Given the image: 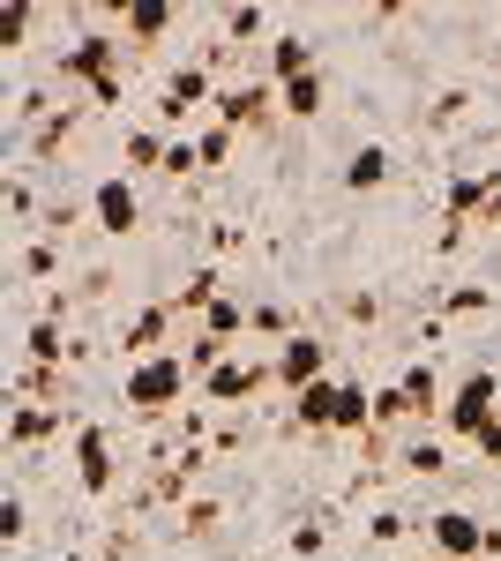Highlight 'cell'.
<instances>
[{"label": "cell", "instance_id": "28", "mask_svg": "<svg viewBox=\"0 0 501 561\" xmlns=\"http://www.w3.org/2000/svg\"><path fill=\"white\" fill-rule=\"evenodd\" d=\"M180 539H209V531H217V524H225V502H217V494H203V502H180Z\"/></svg>", "mask_w": 501, "mask_h": 561}, {"label": "cell", "instance_id": "37", "mask_svg": "<svg viewBox=\"0 0 501 561\" xmlns=\"http://www.w3.org/2000/svg\"><path fill=\"white\" fill-rule=\"evenodd\" d=\"M405 531H412V517H405V510H375V524H367V539H375V547H397Z\"/></svg>", "mask_w": 501, "mask_h": 561}, {"label": "cell", "instance_id": "14", "mask_svg": "<svg viewBox=\"0 0 501 561\" xmlns=\"http://www.w3.org/2000/svg\"><path fill=\"white\" fill-rule=\"evenodd\" d=\"M315 68H322V53H315V38H299V31H277V38L262 45V83L270 90L299 83V76H315Z\"/></svg>", "mask_w": 501, "mask_h": 561}, {"label": "cell", "instance_id": "33", "mask_svg": "<svg viewBox=\"0 0 501 561\" xmlns=\"http://www.w3.org/2000/svg\"><path fill=\"white\" fill-rule=\"evenodd\" d=\"M487 307H494V285H457V293H449V300H442V314H487Z\"/></svg>", "mask_w": 501, "mask_h": 561}, {"label": "cell", "instance_id": "3", "mask_svg": "<svg viewBox=\"0 0 501 561\" xmlns=\"http://www.w3.org/2000/svg\"><path fill=\"white\" fill-rule=\"evenodd\" d=\"M217 76H209V60H180L166 76V90H158V128L166 135H187V121L203 113V105H217Z\"/></svg>", "mask_w": 501, "mask_h": 561}, {"label": "cell", "instance_id": "4", "mask_svg": "<svg viewBox=\"0 0 501 561\" xmlns=\"http://www.w3.org/2000/svg\"><path fill=\"white\" fill-rule=\"evenodd\" d=\"M501 412V375L494 367H464L457 382H449V404H442V427L457 434V442H471V434L487 427Z\"/></svg>", "mask_w": 501, "mask_h": 561}, {"label": "cell", "instance_id": "24", "mask_svg": "<svg viewBox=\"0 0 501 561\" xmlns=\"http://www.w3.org/2000/svg\"><path fill=\"white\" fill-rule=\"evenodd\" d=\"M68 322H60V314H38V322H31V337H23V359H38V367H60V359H68Z\"/></svg>", "mask_w": 501, "mask_h": 561}, {"label": "cell", "instance_id": "10", "mask_svg": "<svg viewBox=\"0 0 501 561\" xmlns=\"http://www.w3.org/2000/svg\"><path fill=\"white\" fill-rule=\"evenodd\" d=\"M90 217H98V232L105 240H127V232H143V187L127 173H105L90 187Z\"/></svg>", "mask_w": 501, "mask_h": 561}, {"label": "cell", "instance_id": "35", "mask_svg": "<svg viewBox=\"0 0 501 561\" xmlns=\"http://www.w3.org/2000/svg\"><path fill=\"white\" fill-rule=\"evenodd\" d=\"M293 554L299 561H322V554H330V524H293Z\"/></svg>", "mask_w": 501, "mask_h": 561}, {"label": "cell", "instance_id": "32", "mask_svg": "<svg viewBox=\"0 0 501 561\" xmlns=\"http://www.w3.org/2000/svg\"><path fill=\"white\" fill-rule=\"evenodd\" d=\"M195 150H203V165H209V173H217V165H232L240 135H232V128H203V135H195Z\"/></svg>", "mask_w": 501, "mask_h": 561}, {"label": "cell", "instance_id": "20", "mask_svg": "<svg viewBox=\"0 0 501 561\" xmlns=\"http://www.w3.org/2000/svg\"><path fill=\"white\" fill-rule=\"evenodd\" d=\"M15 404H68V367L23 359V367H15Z\"/></svg>", "mask_w": 501, "mask_h": 561}, {"label": "cell", "instance_id": "43", "mask_svg": "<svg viewBox=\"0 0 501 561\" xmlns=\"http://www.w3.org/2000/svg\"><path fill=\"white\" fill-rule=\"evenodd\" d=\"M479 225H487V232H501V195L487 203V217H479Z\"/></svg>", "mask_w": 501, "mask_h": 561}, {"label": "cell", "instance_id": "31", "mask_svg": "<svg viewBox=\"0 0 501 561\" xmlns=\"http://www.w3.org/2000/svg\"><path fill=\"white\" fill-rule=\"evenodd\" d=\"M23 531H31V502H23V486H8V494H0V539L15 547Z\"/></svg>", "mask_w": 501, "mask_h": 561}, {"label": "cell", "instance_id": "45", "mask_svg": "<svg viewBox=\"0 0 501 561\" xmlns=\"http://www.w3.org/2000/svg\"><path fill=\"white\" fill-rule=\"evenodd\" d=\"M60 561H83V554H60Z\"/></svg>", "mask_w": 501, "mask_h": 561}, {"label": "cell", "instance_id": "8", "mask_svg": "<svg viewBox=\"0 0 501 561\" xmlns=\"http://www.w3.org/2000/svg\"><path fill=\"white\" fill-rule=\"evenodd\" d=\"M76 486H83L90 502H105V494L121 486V457H113V427H98V420H83V427H76Z\"/></svg>", "mask_w": 501, "mask_h": 561}, {"label": "cell", "instance_id": "39", "mask_svg": "<svg viewBox=\"0 0 501 561\" xmlns=\"http://www.w3.org/2000/svg\"><path fill=\"white\" fill-rule=\"evenodd\" d=\"M464 449H479V457H487V465H501V412L494 420H487V427L471 434V442H464Z\"/></svg>", "mask_w": 501, "mask_h": 561}, {"label": "cell", "instance_id": "25", "mask_svg": "<svg viewBox=\"0 0 501 561\" xmlns=\"http://www.w3.org/2000/svg\"><path fill=\"white\" fill-rule=\"evenodd\" d=\"M277 105H285V121H315L322 105H330V76L315 68V76H299V83L277 90Z\"/></svg>", "mask_w": 501, "mask_h": 561}, {"label": "cell", "instance_id": "18", "mask_svg": "<svg viewBox=\"0 0 501 561\" xmlns=\"http://www.w3.org/2000/svg\"><path fill=\"white\" fill-rule=\"evenodd\" d=\"M337 404H344V382H337V375H330V382H315V389H299V397H293V427L299 434H330L337 427Z\"/></svg>", "mask_w": 501, "mask_h": 561}, {"label": "cell", "instance_id": "36", "mask_svg": "<svg viewBox=\"0 0 501 561\" xmlns=\"http://www.w3.org/2000/svg\"><path fill=\"white\" fill-rule=\"evenodd\" d=\"M23 277H60V248L53 240H31L23 248Z\"/></svg>", "mask_w": 501, "mask_h": 561}, {"label": "cell", "instance_id": "11", "mask_svg": "<svg viewBox=\"0 0 501 561\" xmlns=\"http://www.w3.org/2000/svg\"><path fill=\"white\" fill-rule=\"evenodd\" d=\"M487 531H494V524H479L471 510H434V517H426V547L449 554V561H487Z\"/></svg>", "mask_w": 501, "mask_h": 561}, {"label": "cell", "instance_id": "40", "mask_svg": "<svg viewBox=\"0 0 501 561\" xmlns=\"http://www.w3.org/2000/svg\"><path fill=\"white\" fill-rule=\"evenodd\" d=\"M464 105H471V90H442V98H434V128L464 121Z\"/></svg>", "mask_w": 501, "mask_h": 561}, {"label": "cell", "instance_id": "26", "mask_svg": "<svg viewBox=\"0 0 501 561\" xmlns=\"http://www.w3.org/2000/svg\"><path fill=\"white\" fill-rule=\"evenodd\" d=\"M397 465H405L412 479H442L449 472V449H442L434 434H405V457H397Z\"/></svg>", "mask_w": 501, "mask_h": 561}, {"label": "cell", "instance_id": "38", "mask_svg": "<svg viewBox=\"0 0 501 561\" xmlns=\"http://www.w3.org/2000/svg\"><path fill=\"white\" fill-rule=\"evenodd\" d=\"M262 38V8H225V45Z\"/></svg>", "mask_w": 501, "mask_h": 561}, {"label": "cell", "instance_id": "30", "mask_svg": "<svg viewBox=\"0 0 501 561\" xmlns=\"http://www.w3.org/2000/svg\"><path fill=\"white\" fill-rule=\"evenodd\" d=\"M0 203H8V217H15V225H31V217H38V195H31V173H23V165L0 180ZM38 225H45V217H38Z\"/></svg>", "mask_w": 501, "mask_h": 561}, {"label": "cell", "instance_id": "27", "mask_svg": "<svg viewBox=\"0 0 501 561\" xmlns=\"http://www.w3.org/2000/svg\"><path fill=\"white\" fill-rule=\"evenodd\" d=\"M38 0H8V8H0V60H8V53H23V38H31V31H38Z\"/></svg>", "mask_w": 501, "mask_h": 561}, {"label": "cell", "instance_id": "5", "mask_svg": "<svg viewBox=\"0 0 501 561\" xmlns=\"http://www.w3.org/2000/svg\"><path fill=\"white\" fill-rule=\"evenodd\" d=\"M270 375H277V389H285V397L330 382V345H322L315 330H293L285 345H270Z\"/></svg>", "mask_w": 501, "mask_h": 561}, {"label": "cell", "instance_id": "23", "mask_svg": "<svg viewBox=\"0 0 501 561\" xmlns=\"http://www.w3.org/2000/svg\"><path fill=\"white\" fill-rule=\"evenodd\" d=\"M397 389L412 397L419 420H442V404H449V389H442V375H434L426 359H419V367H405V375H397Z\"/></svg>", "mask_w": 501, "mask_h": 561}, {"label": "cell", "instance_id": "17", "mask_svg": "<svg viewBox=\"0 0 501 561\" xmlns=\"http://www.w3.org/2000/svg\"><path fill=\"white\" fill-rule=\"evenodd\" d=\"M344 195H375V187H389L397 180V158H389V142H360L352 158H344Z\"/></svg>", "mask_w": 501, "mask_h": 561}, {"label": "cell", "instance_id": "1", "mask_svg": "<svg viewBox=\"0 0 501 561\" xmlns=\"http://www.w3.org/2000/svg\"><path fill=\"white\" fill-rule=\"evenodd\" d=\"M121 31H83L76 45H60V60H53V83H68V90H90V105H121Z\"/></svg>", "mask_w": 501, "mask_h": 561}, {"label": "cell", "instance_id": "44", "mask_svg": "<svg viewBox=\"0 0 501 561\" xmlns=\"http://www.w3.org/2000/svg\"><path fill=\"white\" fill-rule=\"evenodd\" d=\"M487 561H501V524H494V531H487Z\"/></svg>", "mask_w": 501, "mask_h": 561}, {"label": "cell", "instance_id": "21", "mask_svg": "<svg viewBox=\"0 0 501 561\" xmlns=\"http://www.w3.org/2000/svg\"><path fill=\"white\" fill-rule=\"evenodd\" d=\"M166 150H172L166 128H135V135L121 142V158H127L121 173H127V180H135V173H166Z\"/></svg>", "mask_w": 501, "mask_h": 561}, {"label": "cell", "instance_id": "9", "mask_svg": "<svg viewBox=\"0 0 501 561\" xmlns=\"http://www.w3.org/2000/svg\"><path fill=\"white\" fill-rule=\"evenodd\" d=\"M209 113H217V128H232V135L277 128V121H285V105H277V90H270V83H225Z\"/></svg>", "mask_w": 501, "mask_h": 561}, {"label": "cell", "instance_id": "16", "mask_svg": "<svg viewBox=\"0 0 501 561\" xmlns=\"http://www.w3.org/2000/svg\"><path fill=\"white\" fill-rule=\"evenodd\" d=\"M225 293H232V285H225V270H217V262H203V270H187V277H180V293H172V314L195 330V322H203V314L225 300Z\"/></svg>", "mask_w": 501, "mask_h": 561}, {"label": "cell", "instance_id": "12", "mask_svg": "<svg viewBox=\"0 0 501 561\" xmlns=\"http://www.w3.org/2000/svg\"><path fill=\"white\" fill-rule=\"evenodd\" d=\"M105 23H113L127 45H158V38H172L180 8H172V0H113V8H105Z\"/></svg>", "mask_w": 501, "mask_h": 561}, {"label": "cell", "instance_id": "13", "mask_svg": "<svg viewBox=\"0 0 501 561\" xmlns=\"http://www.w3.org/2000/svg\"><path fill=\"white\" fill-rule=\"evenodd\" d=\"M494 195H501V165H464V173H449V187H442V217L471 225V217H487Z\"/></svg>", "mask_w": 501, "mask_h": 561}, {"label": "cell", "instance_id": "6", "mask_svg": "<svg viewBox=\"0 0 501 561\" xmlns=\"http://www.w3.org/2000/svg\"><path fill=\"white\" fill-rule=\"evenodd\" d=\"M262 389H277L270 359H248V352H232V359H225L217 375H203V382H195V397H203V404H225V412H232V404H248V397H262Z\"/></svg>", "mask_w": 501, "mask_h": 561}, {"label": "cell", "instance_id": "41", "mask_svg": "<svg viewBox=\"0 0 501 561\" xmlns=\"http://www.w3.org/2000/svg\"><path fill=\"white\" fill-rule=\"evenodd\" d=\"M344 314H352V322L367 330V322H375V314H382V300H375V293H352V300H344Z\"/></svg>", "mask_w": 501, "mask_h": 561}, {"label": "cell", "instance_id": "7", "mask_svg": "<svg viewBox=\"0 0 501 561\" xmlns=\"http://www.w3.org/2000/svg\"><path fill=\"white\" fill-rule=\"evenodd\" d=\"M180 330H187V322L172 314V300L135 307V314L121 322V352H127V367H135V359H158V352H172V345H180Z\"/></svg>", "mask_w": 501, "mask_h": 561}, {"label": "cell", "instance_id": "22", "mask_svg": "<svg viewBox=\"0 0 501 561\" xmlns=\"http://www.w3.org/2000/svg\"><path fill=\"white\" fill-rule=\"evenodd\" d=\"M76 121H83L76 105H68V113H45L38 128H31V142H23V150H31V165H45V158H60V150L76 142Z\"/></svg>", "mask_w": 501, "mask_h": 561}, {"label": "cell", "instance_id": "34", "mask_svg": "<svg viewBox=\"0 0 501 561\" xmlns=\"http://www.w3.org/2000/svg\"><path fill=\"white\" fill-rule=\"evenodd\" d=\"M187 173H203V150H195V135H172V150H166V180H187Z\"/></svg>", "mask_w": 501, "mask_h": 561}, {"label": "cell", "instance_id": "29", "mask_svg": "<svg viewBox=\"0 0 501 561\" xmlns=\"http://www.w3.org/2000/svg\"><path fill=\"white\" fill-rule=\"evenodd\" d=\"M180 359H187V367H195V382H203V375H217V367L232 359V345H217V337H203V330H187V345H180Z\"/></svg>", "mask_w": 501, "mask_h": 561}, {"label": "cell", "instance_id": "2", "mask_svg": "<svg viewBox=\"0 0 501 561\" xmlns=\"http://www.w3.org/2000/svg\"><path fill=\"white\" fill-rule=\"evenodd\" d=\"M180 397H195V367L180 352H158V359H135L121 375V404L135 420H166Z\"/></svg>", "mask_w": 501, "mask_h": 561}, {"label": "cell", "instance_id": "15", "mask_svg": "<svg viewBox=\"0 0 501 561\" xmlns=\"http://www.w3.org/2000/svg\"><path fill=\"white\" fill-rule=\"evenodd\" d=\"M68 427V404H8V449L15 457H31L38 442H60Z\"/></svg>", "mask_w": 501, "mask_h": 561}, {"label": "cell", "instance_id": "19", "mask_svg": "<svg viewBox=\"0 0 501 561\" xmlns=\"http://www.w3.org/2000/svg\"><path fill=\"white\" fill-rule=\"evenodd\" d=\"M248 322H254V307L240 300V293H225V300L209 307L195 330H203V337H217V345H232V352H240V345H248Z\"/></svg>", "mask_w": 501, "mask_h": 561}, {"label": "cell", "instance_id": "42", "mask_svg": "<svg viewBox=\"0 0 501 561\" xmlns=\"http://www.w3.org/2000/svg\"><path fill=\"white\" fill-rule=\"evenodd\" d=\"M127 554H135V539H127L121 524H113V531H105V547H98V561H127Z\"/></svg>", "mask_w": 501, "mask_h": 561}]
</instances>
